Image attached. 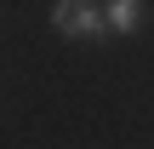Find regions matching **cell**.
<instances>
[{
    "mask_svg": "<svg viewBox=\"0 0 154 149\" xmlns=\"http://www.w3.org/2000/svg\"><path fill=\"white\" fill-rule=\"evenodd\" d=\"M51 29L69 34V40H97L109 23H103V6L97 0H57L51 6Z\"/></svg>",
    "mask_w": 154,
    "mask_h": 149,
    "instance_id": "6da1fadb",
    "label": "cell"
},
{
    "mask_svg": "<svg viewBox=\"0 0 154 149\" xmlns=\"http://www.w3.org/2000/svg\"><path fill=\"white\" fill-rule=\"evenodd\" d=\"M103 23H109V34H137L143 0H103Z\"/></svg>",
    "mask_w": 154,
    "mask_h": 149,
    "instance_id": "7a4b0ae2",
    "label": "cell"
}]
</instances>
